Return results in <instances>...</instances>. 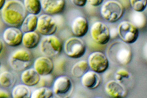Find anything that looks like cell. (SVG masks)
Wrapping results in <instances>:
<instances>
[{
  "instance_id": "1",
  "label": "cell",
  "mask_w": 147,
  "mask_h": 98,
  "mask_svg": "<svg viewBox=\"0 0 147 98\" xmlns=\"http://www.w3.org/2000/svg\"><path fill=\"white\" fill-rule=\"evenodd\" d=\"M26 9L20 0H8L1 10V18L9 26L19 27L26 17Z\"/></svg>"
},
{
  "instance_id": "2",
  "label": "cell",
  "mask_w": 147,
  "mask_h": 98,
  "mask_svg": "<svg viewBox=\"0 0 147 98\" xmlns=\"http://www.w3.org/2000/svg\"><path fill=\"white\" fill-rule=\"evenodd\" d=\"M124 42H115L108 49V56L113 62L120 65H128L133 59L131 47Z\"/></svg>"
},
{
  "instance_id": "3",
  "label": "cell",
  "mask_w": 147,
  "mask_h": 98,
  "mask_svg": "<svg viewBox=\"0 0 147 98\" xmlns=\"http://www.w3.org/2000/svg\"><path fill=\"white\" fill-rule=\"evenodd\" d=\"M100 13L106 21L116 23L123 17L125 8L121 3L116 0H108L102 5Z\"/></svg>"
},
{
  "instance_id": "4",
  "label": "cell",
  "mask_w": 147,
  "mask_h": 98,
  "mask_svg": "<svg viewBox=\"0 0 147 98\" xmlns=\"http://www.w3.org/2000/svg\"><path fill=\"white\" fill-rule=\"evenodd\" d=\"M33 55L28 50L20 49L13 52L9 57V64L16 71H23L32 65Z\"/></svg>"
},
{
  "instance_id": "5",
  "label": "cell",
  "mask_w": 147,
  "mask_h": 98,
  "mask_svg": "<svg viewBox=\"0 0 147 98\" xmlns=\"http://www.w3.org/2000/svg\"><path fill=\"white\" fill-rule=\"evenodd\" d=\"M63 49L62 42L54 35L43 37L40 42V50L43 55L51 57H57Z\"/></svg>"
},
{
  "instance_id": "6",
  "label": "cell",
  "mask_w": 147,
  "mask_h": 98,
  "mask_svg": "<svg viewBox=\"0 0 147 98\" xmlns=\"http://www.w3.org/2000/svg\"><path fill=\"white\" fill-rule=\"evenodd\" d=\"M65 55L71 59H79L84 55L86 45L81 38L73 36L68 39L63 45Z\"/></svg>"
},
{
  "instance_id": "7",
  "label": "cell",
  "mask_w": 147,
  "mask_h": 98,
  "mask_svg": "<svg viewBox=\"0 0 147 98\" xmlns=\"http://www.w3.org/2000/svg\"><path fill=\"white\" fill-rule=\"evenodd\" d=\"M91 39L98 45H104L111 39V33L109 27L102 22H96L90 28Z\"/></svg>"
},
{
  "instance_id": "8",
  "label": "cell",
  "mask_w": 147,
  "mask_h": 98,
  "mask_svg": "<svg viewBox=\"0 0 147 98\" xmlns=\"http://www.w3.org/2000/svg\"><path fill=\"white\" fill-rule=\"evenodd\" d=\"M118 35L123 42L128 44L134 43L138 39V28L128 21H123L117 28Z\"/></svg>"
},
{
  "instance_id": "9",
  "label": "cell",
  "mask_w": 147,
  "mask_h": 98,
  "mask_svg": "<svg viewBox=\"0 0 147 98\" xmlns=\"http://www.w3.org/2000/svg\"><path fill=\"white\" fill-rule=\"evenodd\" d=\"M88 62L89 69L99 74L104 73L109 68L108 58L101 52L91 53L88 57Z\"/></svg>"
},
{
  "instance_id": "10",
  "label": "cell",
  "mask_w": 147,
  "mask_h": 98,
  "mask_svg": "<svg viewBox=\"0 0 147 98\" xmlns=\"http://www.w3.org/2000/svg\"><path fill=\"white\" fill-rule=\"evenodd\" d=\"M57 22L52 15L42 14L38 16V23L36 31L43 36L54 35L57 30Z\"/></svg>"
},
{
  "instance_id": "11",
  "label": "cell",
  "mask_w": 147,
  "mask_h": 98,
  "mask_svg": "<svg viewBox=\"0 0 147 98\" xmlns=\"http://www.w3.org/2000/svg\"><path fill=\"white\" fill-rule=\"evenodd\" d=\"M73 89L72 80L67 76H60L53 83V94L58 96H67L72 93Z\"/></svg>"
},
{
  "instance_id": "12",
  "label": "cell",
  "mask_w": 147,
  "mask_h": 98,
  "mask_svg": "<svg viewBox=\"0 0 147 98\" xmlns=\"http://www.w3.org/2000/svg\"><path fill=\"white\" fill-rule=\"evenodd\" d=\"M23 33L18 27L9 26L5 30L3 39L5 43L11 47H16L22 43Z\"/></svg>"
},
{
  "instance_id": "13",
  "label": "cell",
  "mask_w": 147,
  "mask_h": 98,
  "mask_svg": "<svg viewBox=\"0 0 147 98\" xmlns=\"http://www.w3.org/2000/svg\"><path fill=\"white\" fill-rule=\"evenodd\" d=\"M33 68L41 77L48 76L54 70V63L51 57L43 55L35 59L33 62Z\"/></svg>"
},
{
  "instance_id": "14",
  "label": "cell",
  "mask_w": 147,
  "mask_h": 98,
  "mask_svg": "<svg viewBox=\"0 0 147 98\" xmlns=\"http://www.w3.org/2000/svg\"><path fill=\"white\" fill-rule=\"evenodd\" d=\"M42 9L46 14L55 15L62 13L65 8V0H41Z\"/></svg>"
},
{
  "instance_id": "15",
  "label": "cell",
  "mask_w": 147,
  "mask_h": 98,
  "mask_svg": "<svg viewBox=\"0 0 147 98\" xmlns=\"http://www.w3.org/2000/svg\"><path fill=\"white\" fill-rule=\"evenodd\" d=\"M105 90L108 95L113 98H123L127 95V91L121 82L116 80H111L107 82Z\"/></svg>"
},
{
  "instance_id": "16",
  "label": "cell",
  "mask_w": 147,
  "mask_h": 98,
  "mask_svg": "<svg viewBox=\"0 0 147 98\" xmlns=\"http://www.w3.org/2000/svg\"><path fill=\"white\" fill-rule=\"evenodd\" d=\"M71 30L73 35L79 38L84 36L89 30L88 20L84 16H77L72 22Z\"/></svg>"
},
{
  "instance_id": "17",
  "label": "cell",
  "mask_w": 147,
  "mask_h": 98,
  "mask_svg": "<svg viewBox=\"0 0 147 98\" xmlns=\"http://www.w3.org/2000/svg\"><path fill=\"white\" fill-rule=\"evenodd\" d=\"M81 84L85 88L93 90L99 86L101 84V78L99 73L93 70H88L81 77Z\"/></svg>"
},
{
  "instance_id": "18",
  "label": "cell",
  "mask_w": 147,
  "mask_h": 98,
  "mask_svg": "<svg viewBox=\"0 0 147 98\" xmlns=\"http://www.w3.org/2000/svg\"><path fill=\"white\" fill-rule=\"evenodd\" d=\"M41 76L36 71L34 68H28L22 71L21 80L23 84L28 87L36 86L40 82Z\"/></svg>"
},
{
  "instance_id": "19",
  "label": "cell",
  "mask_w": 147,
  "mask_h": 98,
  "mask_svg": "<svg viewBox=\"0 0 147 98\" xmlns=\"http://www.w3.org/2000/svg\"><path fill=\"white\" fill-rule=\"evenodd\" d=\"M40 36L35 31L23 33L22 44L26 49H33L40 44Z\"/></svg>"
},
{
  "instance_id": "20",
  "label": "cell",
  "mask_w": 147,
  "mask_h": 98,
  "mask_svg": "<svg viewBox=\"0 0 147 98\" xmlns=\"http://www.w3.org/2000/svg\"><path fill=\"white\" fill-rule=\"evenodd\" d=\"M38 23V16L36 15L28 13L26 16L24 20L20 26V29L23 33L34 32L36 30Z\"/></svg>"
},
{
  "instance_id": "21",
  "label": "cell",
  "mask_w": 147,
  "mask_h": 98,
  "mask_svg": "<svg viewBox=\"0 0 147 98\" xmlns=\"http://www.w3.org/2000/svg\"><path fill=\"white\" fill-rule=\"evenodd\" d=\"M31 95L30 89L24 84L16 85L12 89L11 96L13 98H29L31 97Z\"/></svg>"
},
{
  "instance_id": "22",
  "label": "cell",
  "mask_w": 147,
  "mask_h": 98,
  "mask_svg": "<svg viewBox=\"0 0 147 98\" xmlns=\"http://www.w3.org/2000/svg\"><path fill=\"white\" fill-rule=\"evenodd\" d=\"M129 20L138 29L145 28L147 24V18L143 12L133 11L129 16Z\"/></svg>"
},
{
  "instance_id": "23",
  "label": "cell",
  "mask_w": 147,
  "mask_h": 98,
  "mask_svg": "<svg viewBox=\"0 0 147 98\" xmlns=\"http://www.w3.org/2000/svg\"><path fill=\"white\" fill-rule=\"evenodd\" d=\"M89 66L88 60H82L76 62L72 67L71 73L74 77L76 78H81L84 74L88 71Z\"/></svg>"
},
{
  "instance_id": "24",
  "label": "cell",
  "mask_w": 147,
  "mask_h": 98,
  "mask_svg": "<svg viewBox=\"0 0 147 98\" xmlns=\"http://www.w3.org/2000/svg\"><path fill=\"white\" fill-rule=\"evenodd\" d=\"M23 5L26 11L31 14L38 15L42 10L41 0H23Z\"/></svg>"
},
{
  "instance_id": "25",
  "label": "cell",
  "mask_w": 147,
  "mask_h": 98,
  "mask_svg": "<svg viewBox=\"0 0 147 98\" xmlns=\"http://www.w3.org/2000/svg\"><path fill=\"white\" fill-rule=\"evenodd\" d=\"M15 83V77L13 74L9 71H4L0 74V86L9 88Z\"/></svg>"
},
{
  "instance_id": "26",
  "label": "cell",
  "mask_w": 147,
  "mask_h": 98,
  "mask_svg": "<svg viewBox=\"0 0 147 98\" xmlns=\"http://www.w3.org/2000/svg\"><path fill=\"white\" fill-rule=\"evenodd\" d=\"M53 95L52 89L47 87H41L33 91L31 98H51Z\"/></svg>"
},
{
  "instance_id": "27",
  "label": "cell",
  "mask_w": 147,
  "mask_h": 98,
  "mask_svg": "<svg viewBox=\"0 0 147 98\" xmlns=\"http://www.w3.org/2000/svg\"><path fill=\"white\" fill-rule=\"evenodd\" d=\"M129 3L135 11L143 12L147 7V0H129Z\"/></svg>"
},
{
  "instance_id": "28",
  "label": "cell",
  "mask_w": 147,
  "mask_h": 98,
  "mask_svg": "<svg viewBox=\"0 0 147 98\" xmlns=\"http://www.w3.org/2000/svg\"><path fill=\"white\" fill-rule=\"evenodd\" d=\"M131 75L128 70L125 69H119L117 70L115 73V80L119 81V82H122L124 79H129Z\"/></svg>"
},
{
  "instance_id": "29",
  "label": "cell",
  "mask_w": 147,
  "mask_h": 98,
  "mask_svg": "<svg viewBox=\"0 0 147 98\" xmlns=\"http://www.w3.org/2000/svg\"><path fill=\"white\" fill-rule=\"evenodd\" d=\"M74 5L79 8H83L88 3V0H71Z\"/></svg>"
},
{
  "instance_id": "30",
  "label": "cell",
  "mask_w": 147,
  "mask_h": 98,
  "mask_svg": "<svg viewBox=\"0 0 147 98\" xmlns=\"http://www.w3.org/2000/svg\"><path fill=\"white\" fill-rule=\"evenodd\" d=\"M103 2H104V0H88V3L93 7H97L101 5Z\"/></svg>"
},
{
  "instance_id": "31",
  "label": "cell",
  "mask_w": 147,
  "mask_h": 98,
  "mask_svg": "<svg viewBox=\"0 0 147 98\" xmlns=\"http://www.w3.org/2000/svg\"><path fill=\"white\" fill-rule=\"evenodd\" d=\"M142 55L143 58H144L147 61V42L143 45L142 49Z\"/></svg>"
},
{
  "instance_id": "32",
  "label": "cell",
  "mask_w": 147,
  "mask_h": 98,
  "mask_svg": "<svg viewBox=\"0 0 147 98\" xmlns=\"http://www.w3.org/2000/svg\"><path fill=\"white\" fill-rule=\"evenodd\" d=\"M9 97V94L6 91L0 89V98Z\"/></svg>"
},
{
  "instance_id": "33",
  "label": "cell",
  "mask_w": 147,
  "mask_h": 98,
  "mask_svg": "<svg viewBox=\"0 0 147 98\" xmlns=\"http://www.w3.org/2000/svg\"><path fill=\"white\" fill-rule=\"evenodd\" d=\"M6 1H7L6 0H0V11L4 7Z\"/></svg>"
},
{
  "instance_id": "34",
  "label": "cell",
  "mask_w": 147,
  "mask_h": 98,
  "mask_svg": "<svg viewBox=\"0 0 147 98\" xmlns=\"http://www.w3.org/2000/svg\"><path fill=\"white\" fill-rule=\"evenodd\" d=\"M3 48H4V43H3V42L2 40L0 39V54L1 53Z\"/></svg>"
},
{
  "instance_id": "35",
  "label": "cell",
  "mask_w": 147,
  "mask_h": 98,
  "mask_svg": "<svg viewBox=\"0 0 147 98\" xmlns=\"http://www.w3.org/2000/svg\"><path fill=\"white\" fill-rule=\"evenodd\" d=\"M1 61H0V68H1Z\"/></svg>"
}]
</instances>
